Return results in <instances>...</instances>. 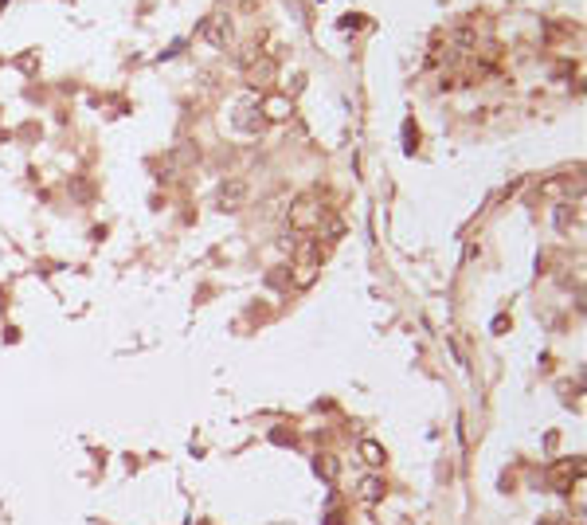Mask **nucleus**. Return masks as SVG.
<instances>
[{
	"mask_svg": "<svg viewBox=\"0 0 587 525\" xmlns=\"http://www.w3.org/2000/svg\"><path fill=\"white\" fill-rule=\"evenodd\" d=\"M317 274H321V247L317 243H302L298 259H294V271H290L294 286H314Z\"/></svg>",
	"mask_w": 587,
	"mask_h": 525,
	"instance_id": "obj_1",
	"label": "nucleus"
},
{
	"mask_svg": "<svg viewBox=\"0 0 587 525\" xmlns=\"http://www.w3.org/2000/svg\"><path fill=\"white\" fill-rule=\"evenodd\" d=\"M200 40L212 47H228L231 44V20L228 12H212V16H204L200 20Z\"/></svg>",
	"mask_w": 587,
	"mask_h": 525,
	"instance_id": "obj_2",
	"label": "nucleus"
},
{
	"mask_svg": "<svg viewBox=\"0 0 587 525\" xmlns=\"http://www.w3.org/2000/svg\"><path fill=\"white\" fill-rule=\"evenodd\" d=\"M321 224V200L317 197H302V200H294L290 204V228L298 231H309Z\"/></svg>",
	"mask_w": 587,
	"mask_h": 525,
	"instance_id": "obj_3",
	"label": "nucleus"
},
{
	"mask_svg": "<svg viewBox=\"0 0 587 525\" xmlns=\"http://www.w3.org/2000/svg\"><path fill=\"white\" fill-rule=\"evenodd\" d=\"M274 71H278V67H274V59H266V55H262V59H255V63L247 67V83L250 87H259V90H266L274 83Z\"/></svg>",
	"mask_w": 587,
	"mask_h": 525,
	"instance_id": "obj_4",
	"label": "nucleus"
},
{
	"mask_svg": "<svg viewBox=\"0 0 587 525\" xmlns=\"http://www.w3.org/2000/svg\"><path fill=\"white\" fill-rule=\"evenodd\" d=\"M290 99H282V94H271V99H266V102H262V110H259V114H262V118H266V122H286V118H290Z\"/></svg>",
	"mask_w": 587,
	"mask_h": 525,
	"instance_id": "obj_5",
	"label": "nucleus"
},
{
	"mask_svg": "<svg viewBox=\"0 0 587 525\" xmlns=\"http://www.w3.org/2000/svg\"><path fill=\"white\" fill-rule=\"evenodd\" d=\"M384 494H388V486H384V478H376V474L360 482V498H364V502H380Z\"/></svg>",
	"mask_w": 587,
	"mask_h": 525,
	"instance_id": "obj_6",
	"label": "nucleus"
},
{
	"mask_svg": "<svg viewBox=\"0 0 587 525\" xmlns=\"http://www.w3.org/2000/svg\"><path fill=\"white\" fill-rule=\"evenodd\" d=\"M243 197H247V185H243V181H231V185L223 188V208H239Z\"/></svg>",
	"mask_w": 587,
	"mask_h": 525,
	"instance_id": "obj_7",
	"label": "nucleus"
},
{
	"mask_svg": "<svg viewBox=\"0 0 587 525\" xmlns=\"http://www.w3.org/2000/svg\"><path fill=\"white\" fill-rule=\"evenodd\" d=\"M360 459L368 462V467H380V462H384V447H380V443H372V439H368V443L360 447Z\"/></svg>",
	"mask_w": 587,
	"mask_h": 525,
	"instance_id": "obj_8",
	"label": "nucleus"
},
{
	"mask_svg": "<svg viewBox=\"0 0 587 525\" xmlns=\"http://www.w3.org/2000/svg\"><path fill=\"white\" fill-rule=\"evenodd\" d=\"M239 59H243V67H250L255 59H262V44H259V40H250V44L239 51Z\"/></svg>",
	"mask_w": 587,
	"mask_h": 525,
	"instance_id": "obj_9",
	"label": "nucleus"
},
{
	"mask_svg": "<svg viewBox=\"0 0 587 525\" xmlns=\"http://www.w3.org/2000/svg\"><path fill=\"white\" fill-rule=\"evenodd\" d=\"M317 471L325 474V478H337V459H333V455H325V459H317Z\"/></svg>",
	"mask_w": 587,
	"mask_h": 525,
	"instance_id": "obj_10",
	"label": "nucleus"
}]
</instances>
